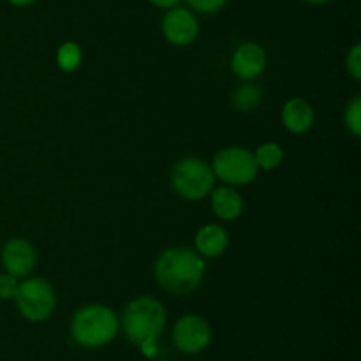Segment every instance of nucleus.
I'll return each mask as SVG.
<instances>
[{
    "label": "nucleus",
    "instance_id": "obj_17",
    "mask_svg": "<svg viewBox=\"0 0 361 361\" xmlns=\"http://www.w3.org/2000/svg\"><path fill=\"white\" fill-rule=\"evenodd\" d=\"M344 120L349 133H351L355 137H360L361 136V97L360 95H356L355 99H351V101L348 102V106H345Z\"/></svg>",
    "mask_w": 361,
    "mask_h": 361
},
{
    "label": "nucleus",
    "instance_id": "obj_21",
    "mask_svg": "<svg viewBox=\"0 0 361 361\" xmlns=\"http://www.w3.org/2000/svg\"><path fill=\"white\" fill-rule=\"evenodd\" d=\"M150 4H154L159 9H171L180 4V0H150Z\"/></svg>",
    "mask_w": 361,
    "mask_h": 361
},
{
    "label": "nucleus",
    "instance_id": "obj_19",
    "mask_svg": "<svg viewBox=\"0 0 361 361\" xmlns=\"http://www.w3.org/2000/svg\"><path fill=\"white\" fill-rule=\"evenodd\" d=\"M345 66H348V73L351 74L353 80H361V44H355L348 53L345 59Z\"/></svg>",
    "mask_w": 361,
    "mask_h": 361
},
{
    "label": "nucleus",
    "instance_id": "obj_15",
    "mask_svg": "<svg viewBox=\"0 0 361 361\" xmlns=\"http://www.w3.org/2000/svg\"><path fill=\"white\" fill-rule=\"evenodd\" d=\"M254 157H256L259 169L271 171V169L279 168L282 164V161H284V150L277 143H264L254 152Z\"/></svg>",
    "mask_w": 361,
    "mask_h": 361
},
{
    "label": "nucleus",
    "instance_id": "obj_10",
    "mask_svg": "<svg viewBox=\"0 0 361 361\" xmlns=\"http://www.w3.org/2000/svg\"><path fill=\"white\" fill-rule=\"evenodd\" d=\"M35 250L27 240L14 238L6 243L2 250V264L13 277H27L35 267Z\"/></svg>",
    "mask_w": 361,
    "mask_h": 361
},
{
    "label": "nucleus",
    "instance_id": "obj_8",
    "mask_svg": "<svg viewBox=\"0 0 361 361\" xmlns=\"http://www.w3.org/2000/svg\"><path fill=\"white\" fill-rule=\"evenodd\" d=\"M162 34L175 46H189L200 34L196 14L187 7H171L162 18Z\"/></svg>",
    "mask_w": 361,
    "mask_h": 361
},
{
    "label": "nucleus",
    "instance_id": "obj_5",
    "mask_svg": "<svg viewBox=\"0 0 361 361\" xmlns=\"http://www.w3.org/2000/svg\"><path fill=\"white\" fill-rule=\"evenodd\" d=\"M215 178H221L226 185L238 187L254 182L259 173L254 152L242 147H229L219 152L212 164Z\"/></svg>",
    "mask_w": 361,
    "mask_h": 361
},
{
    "label": "nucleus",
    "instance_id": "obj_16",
    "mask_svg": "<svg viewBox=\"0 0 361 361\" xmlns=\"http://www.w3.org/2000/svg\"><path fill=\"white\" fill-rule=\"evenodd\" d=\"M81 62V49L76 42H66L59 48L56 53V63L62 71L71 73V71L76 69Z\"/></svg>",
    "mask_w": 361,
    "mask_h": 361
},
{
    "label": "nucleus",
    "instance_id": "obj_1",
    "mask_svg": "<svg viewBox=\"0 0 361 361\" xmlns=\"http://www.w3.org/2000/svg\"><path fill=\"white\" fill-rule=\"evenodd\" d=\"M207 264L194 250L180 247L168 249L155 263V279L159 286L171 295H190L200 288Z\"/></svg>",
    "mask_w": 361,
    "mask_h": 361
},
{
    "label": "nucleus",
    "instance_id": "obj_4",
    "mask_svg": "<svg viewBox=\"0 0 361 361\" xmlns=\"http://www.w3.org/2000/svg\"><path fill=\"white\" fill-rule=\"evenodd\" d=\"M215 175L212 166L196 157L182 159L171 171V185L178 196L189 201H200L212 192Z\"/></svg>",
    "mask_w": 361,
    "mask_h": 361
},
{
    "label": "nucleus",
    "instance_id": "obj_13",
    "mask_svg": "<svg viewBox=\"0 0 361 361\" xmlns=\"http://www.w3.org/2000/svg\"><path fill=\"white\" fill-rule=\"evenodd\" d=\"M212 210L221 221H236L243 212V200L235 187H219L212 192Z\"/></svg>",
    "mask_w": 361,
    "mask_h": 361
},
{
    "label": "nucleus",
    "instance_id": "obj_6",
    "mask_svg": "<svg viewBox=\"0 0 361 361\" xmlns=\"http://www.w3.org/2000/svg\"><path fill=\"white\" fill-rule=\"evenodd\" d=\"M14 300L21 316L30 323L46 321L56 307L55 289L44 279L39 277L20 282Z\"/></svg>",
    "mask_w": 361,
    "mask_h": 361
},
{
    "label": "nucleus",
    "instance_id": "obj_18",
    "mask_svg": "<svg viewBox=\"0 0 361 361\" xmlns=\"http://www.w3.org/2000/svg\"><path fill=\"white\" fill-rule=\"evenodd\" d=\"M189 7L196 13H203V14H214L219 13L222 7L228 4V0H187Z\"/></svg>",
    "mask_w": 361,
    "mask_h": 361
},
{
    "label": "nucleus",
    "instance_id": "obj_14",
    "mask_svg": "<svg viewBox=\"0 0 361 361\" xmlns=\"http://www.w3.org/2000/svg\"><path fill=\"white\" fill-rule=\"evenodd\" d=\"M233 104L240 111H254L261 104V90L257 85L245 83L233 94Z\"/></svg>",
    "mask_w": 361,
    "mask_h": 361
},
{
    "label": "nucleus",
    "instance_id": "obj_20",
    "mask_svg": "<svg viewBox=\"0 0 361 361\" xmlns=\"http://www.w3.org/2000/svg\"><path fill=\"white\" fill-rule=\"evenodd\" d=\"M18 286H20V282H18L16 277H13L9 274L0 275V300L14 298V295L18 291Z\"/></svg>",
    "mask_w": 361,
    "mask_h": 361
},
{
    "label": "nucleus",
    "instance_id": "obj_12",
    "mask_svg": "<svg viewBox=\"0 0 361 361\" xmlns=\"http://www.w3.org/2000/svg\"><path fill=\"white\" fill-rule=\"evenodd\" d=\"M229 245L228 233L219 224H207L197 231L196 250L201 257H219Z\"/></svg>",
    "mask_w": 361,
    "mask_h": 361
},
{
    "label": "nucleus",
    "instance_id": "obj_9",
    "mask_svg": "<svg viewBox=\"0 0 361 361\" xmlns=\"http://www.w3.org/2000/svg\"><path fill=\"white\" fill-rule=\"evenodd\" d=\"M267 67V53L256 42H243L235 49L231 59V71L240 80H256Z\"/></svg>",
    "mask_w": 361,
    "mask_h": 361
},
{
    "label": "nucleus",
    "instance_id": "obj_3",
    "mask_svg": "<svg viewBox=\"0 0 361 361\" xmlns=\"http://www.w3.org/2000/svg\"><path fill=\"white\" fill-rule=\"evenodd\" d=\"M120 319L109 307L87 305L78 310L71 321V337L80 348L99 349L118 335Z\"/></svg>",
    "mask_w": 361,
    "mask_h": 361
},
{
    "label": "nucleus",
    "instance_id": "obj_11",
    "mask_svg": "<svg viewBox=\"0 0 361 361\" xmlns=\"http://www.w3.org/2000/svg\"><path fill=\"white\" fill-rule=\"evenodd\" d=\"M282 123L293 134H303L314 126V109L302 97H293L282 108Z\"/></svg>",
    "mask_w": 361,
    "mask_h": 361
},
{
    "label": "nucleus",
    "instance_id": "obj_2",
    "mask_svg": "<svg viewBox=\"0 0 361 361\" xmlns=\"http://www.w3.org/2000/svg\"><path fill=\"white\" fill-rule=\"evenodd\" d=\"M166 319H168V314H166L164 305L157 298L140 296V298L133 300L123 310V335L133 344L140 345L147 351L148 348H154L155 342L162 335Z\"/></svg>",
    "mask_w": 361,
    "mask_h": 361
},
{
    "label": "nucleus",
    "instance_id": "obj_7",
    "mask_svg": "<svg viewBox=\"0 0 361 361\" xmlns=\"http://www.w3.org/2000/svg\"><path fill=\"white\" fill-rule=\"evenodd\" d=\"M173 344L183 355H200L210 345L212 328L207 319L196 314H187L173 328Z\"/></svg>",
    "mask_w": 361,
    "mask_h": 361
},
{
    "label": "nucleus",
    "instance_id": "obj_22",
    "mask_svg": "<svg viewBox=\"0 0 361 361\" xmlns=\"http://www.w3.org/2000/svg\"><path fill=\"white\" fill-rule=\"evenodd\" d=\"M9 4H13V6L16 7H27V6H32L34 2H37V0H7Z\"/></svg>",
    "mask_w": 361,
    "mask_h": 361
},
{
    "label": "nucleus",
    "instance_id": "obj_23",
    "mask_svg": "<svg viewBox=\"0 0 361 361\" xmlns=\"http://www.w3.org/2000/svg\"><path fill=\"white\" fill-rule=\"evenodd\" d=\"M303 2L312 4V6H321V4H328V2H331V0H303Z\"/></svg>",
    "mask_w": 361,
    "mask_h": 361
}]
</instances>
